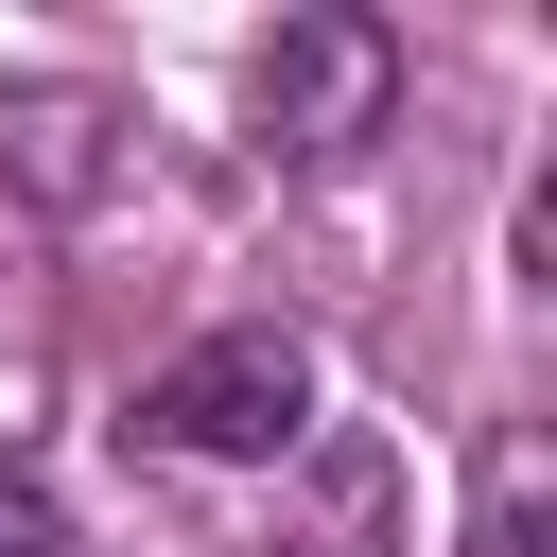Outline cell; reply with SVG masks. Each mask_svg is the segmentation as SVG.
<instances>
[{
  "label": "cell",
  "instance_id": "obj_1",
  "mask_svg": "<svg viewBox=\"0 0 557 557\" xmlns=\"http://www.w3.org/2000/svg\"><path fill=\"white\" fill-rule=\"evenodd\" d=\"M139 435L191 453V470H261L313 435V348L296 331H191L157 383H139Z\"/></svg>",
  "mask_w": 557,
  "mask_h": 557
},
{
  "label": "cell",
  "instance_id": "obj_2",
  "mask_svg": "<svg viewBox=\"0 0 557 557\" xmlns=\"http://www.w3.org/2000/svg\"><path fill=\"white\" fill-rule=\"evenodd\" d=\"M244 104H261V139H278V157H348V139H383V104H400V35H383V17H348V0H313V17H278V35H261Z\"/></svg>",
  "mask_w": 557,
  "mask_h": 557
},
{
  "label": "cell",
  "instance_id": "obj_3",
  "mask_svg": "<svg viewBox=\"0 0 557 557\" xmlns=\"http://www.w3.org/2000/svg\"><path fill=\"white\" fill-rule=\"evenodd\" d=\"M104 139H122V104H104V87H0V191H35V209H87V191L122 174Z\"/></svg>",
  "mask_w": 557,
  "mask_h": 557
},
{
  "label": "cell",
  "instance_id": "obj_4",
  "mask_svg": "<svg viewBox=\"0 0 557 557\" xmlns=\"http://www.w3.org/2000/svg\"><path fill=\"white\" fill-rule=\"evenodd\" d=\"M35 418H52V244L0 209V470H17Z\"/></svg>",
  "mask_w": 557,
  "mask_h": 557
},
{
  "label": "cell",
  "instance_id": "obj_5",
  "mask_svg": "<svg viewBox=\"0 0 557 557\" xmlns=\"http://www.w3.org/2000/svg\"><path fill=\"white\" fill-rule=\"evenodd\" d=\"M470 557H540V435L487 453V522H470Z\"/></svg>",
  "mask_w": 557,
  "mask_h": 557
},
{
  "label": "cell",
  "instance_id": "obj_6",
  "mask_svg": "<svg viewBox=\"0 0 557 557\" xmlns=\"http://www.w3.org/2000/svg\"><path fill=\"white\" fill-rule=\"evenodd\" d=\"M0 557H70V505H52L35 470H0Z\"/></svg>",
  "mask_w": 557,
  "mask_h": 557
}]
</instances>
